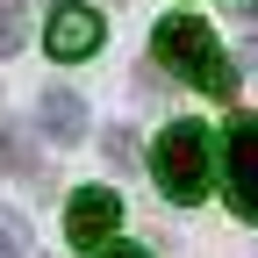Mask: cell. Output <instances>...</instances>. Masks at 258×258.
Returning <instances> with one entry per match:
<instances>
[{"label":"cell","instance_id":"6da1fadb","mask_svg":"<svg viewBox=\"0 0 258 258\" xmlns=\"http://www.w3.org/2000/svg\"><path fill=\"white\" fill-rule=\"evenodd\" d=\"M151 50H158V64H165L172 79L215 93V101H230V93H237V72H230V57H222V43H215L208 22H194V15H165V22H158V36H151Z\"/></svg>","mask_w":258,"mask_h":258},{"label":"cell","instance_id":"7a4b0ae2","mask_svg":"<svg viewBox=\"0 0 258 258\" xmlns=\"http://www.w3.org/2000/svg\"><path fill=\"white\" fill-rule=\"evenodd\" d=\"M151 179L165 201H201V194L215 186V144L201 122H172L165 137L151 144Z\"/></svg>","mask_w":258,"mask_h":258},{"label":"cell","instance_id":"3957f363","mask_svg":"<svg viewBox=\"0 0 258 258\" xmlns=\"http://www.w3.org/2000/svg\"><path fill=\"white\" fill-rule=\"evenodd\" d=\"M222 186H230V208L244 222H258V115L230 122V144H222Z\"/></svg>","mask_w":258,"mask_h":258},{"label":"cell","instance_id":"277c9868","mask_svg":"<svg viewBox=\"0 0 258 258\" xmlns=\"http://www.w3.org/2000/svg\"><path fill=\"white\" fill-rule=\"evenodd\" d=\"M115 222H122V201L108 186H79L72 201H64V237H72L79 251H101L115 237Z\"/></svg>","mask_w":258,"mask_h":258},{"label":"cell","instance_id":"5b68a950","mask_svg":"<svg viewBox=\"0 0 258 258\" xmlns=\"http://www.w3.org/2000/svg\"><path fill=\"white\" fill-rule=\"evenodd\" d=\"M43 43H50V57H57V64H86L93 50H101V15L79 8V0H64V8H50Z\"/></svg>","mask_w":258,"mask_h":258},{"label":"cell","instance_id":"8992f818","mask_svg":"<svg viewBox=\"0 0 258 258\" xmlns=\"http://www.w3.org/2000/svg\"><path fill=\"white\" fill-rule=\"evenodd\" d=\"M36 122H43L50 144H79V137H86V101H79V93H64V86H50L43 101H36Z\"/></svg>","mask_w":258,"mask_h":258},{"label":"cell","instance_id":"52a82bcc","mask_svg":"<svg viewBox=\"0 0 258 258\" xmlns=\"http://www.w3.org/2000/svg\"><path fill=\"white\" fill-rule=\"evenodd\" d=\"M0 172H15V179H36V172H43L22 129H0Z\"/></svg>","mask_w":258,"mask_h":258},{"label":"cell","instance_id":"ba28073f","mask_svg":"<svg viewBox=\"0 0 258 258\" xmlns=\"http://www.w3.org/2000/svg\"><path fill=\"white\" fill-rule=\"evenodd\" d=\"M22 36H29V0H0V57L22 50Z\"/></svg>","mask_w":258,"mask_h":258},{"label":"cell","instance_id":"9c48e42d","mask_svg":"<svg viewBox=\"0 0 258 258\" xmlns=\"http://www.w3.org/2000/svg\"><path fill=\"white\" fill-rule=\"evenodd\" d=\"M0 258H29V222L0 208Z\"/></svg>","mask_w":258,"mask_h":258},{"label":"cell","instance_id":"30bf717a","mask_svg":"<svg viewBox=\"0 0 258 258\" xmlns=\"http://www.w3.org/2000/svg\"><path fill=\"white\" fill-rule=\"evenodd\" d=\"M108 158H115V165H129V158H137V137H129V129H108Z\"/></svg>","mask_w":258,"mask_h":258},{"label":"cell","instance_id":"8fae6325","mask_svg":"<svg viewBox=\"0 0 258 258\" xmlns=\"http://www.w3.org/2000/svg\"><path fill=\"white\" fill-rule=\"evenodd\" d=\"M101 258H151L144 244H101Z\"/></svg>","mask_w":258,"mask_h":258},{"label":"cell","instance_id":"7c38bea8","mask_svg":"<svg viewBox=\"0 0 258 258\" xmlns=\"http://www.w3.org/2000/svg\"><path fill=\"white\" fill-rule=\"evenodd\" d=\"M244 72H258V29H251V43H244Z\"/></svg>","mask_w":258,"mask_h":258}]
</instances>
